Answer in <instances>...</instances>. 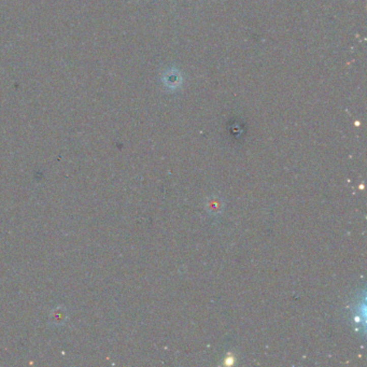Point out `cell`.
<instances>
[{
  "label": "cell",
  "mask_w": 367,
  "mask_h": 367,
  "mask_svg": "<svg viewBox=\"0 0 367 367\" xmlns=\"http://www.w3.org/2000/svg\"><path fill=\"white\" fill-rule=\"evenodd\" d=\"M163 82L169 89H178L182 84V76L179 70L169 69L164 73Z\"/></svg>",
  "instance_id": "obj_1"
}]
</instances>
